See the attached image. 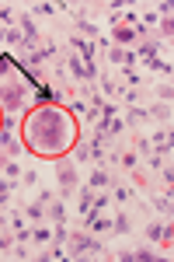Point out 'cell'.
Returning <instances> with one entry per match:
<instances>
[{
  "label": "cell",
  "instance_id": "6da1fadb",
  "mask_svg": "<svg viewBox=\"0 0 174 262\" xmlns=\"http://www.w3.org/2000/svg\"><path fill=\"white\" fill-rule=\"evenodd\" d=\"M84 140V122L59 101H39L18 119V143L35 161H59Z\"/></svg>",
  "mask_w": 174,
  "mask_h": 262
},
{
  "label": "cell",
  "instance_id": "7a4b0ae2",
  "mask_svg": "<svg viewBox=\"0 0 174 262\" xmlns=\"http://www.w3.org/2000/svg\"><path fill=\"white\" fill-rule=\"evenodd\" d=\"M35 91H39V88H32L24 77H14V74L0 77V112H4V116H14V119H21V116L32 108Z\"/></svg>",
  "mask_w": 174,
  "mask_h": 262
},
{
  "label": "cell",
  "instance_id": "3957f363",
  "mask_svg": "<svg viewBox=\"0 0 174 262\" xmlns=\"http://www.w3.org/2000/svg\"><path fill=\"white\" fill-rule=\"evenodd\" d=\"M63 248H66V259H105V252H108L105 242L91 231H84V227H70Z\"/></svg>",
  "mask_w": 174,
  "mask_h": 262
},
{
  "label": "cell",
  "instance_id": "277c9868",
  "mask_svg": "<svg viewBox=\"0 0 174 262\" xmlns=\"http://www.w3.org/2000/svg\"><path fill=\"white\" fill-rule=\"evenodd\" d=\"M53 171H56V189H59V200H73L80 189V168L73 158H59V161H53Z\"/></svg>",
  "mask_w": 174,
  "mask_h": 262
},
{
  "label": "cell",
  "instance_id": "5b68a950",
  "mask_svg": "<svg viewBox=\"0 0 174 262\" xmlns=\"http://www.w3.org/2000/svg\"><path fill=\"white\" fill-rule=\"evenodd\" d=\"M14 28L21 32V39L28 42V46H39V42H42V28H39V21L32 18V14H28L24 7L18 11V21H14Z\"/></svg>",
  "mask_w": 174,
  "mask_h": 262
},
{
  "label": "cell",
  "instance_id": "8992f818",
  "mask_svg": "<svg viewBox=\"0 0 174 262\" xmlns=\"http://www.w3.org/2000/svg\"><path fill=\"white\" fill-rule=\"evenodd\" d=\"M133 53H136V56H139V67H146V63L160 60V53H164V42L157 39V35H150V39L136 42V46H133Z\"/></svg>",
  "mask_w": 174,
  "mask_h": 262
},
{
  "label": "cell",
  "instance_id": "52a82bcc",
  "mask_svg": "<svg viewBox=\"0 0 174 262\" xmlns=\"http://www.w3.org/2000/svg\"><path fill=\"white\" fill-rule=\"evenodd\" d=\"M146 140H150V147H154L157 154L171 158V143H174V137H171V122H157L154 137H146Z\"/></svg>",
  "mask_w": 174,
  "mask_h": 262
},
{
  "label": "cell",
  "instance_id": "ba28073f",
  "mask_svg": "<svg viewBox=\"0 0 174 262\" xmlns=\"http://www.w3.org/2000/svg\"><path fill=\"white\" fill-rule=\"evenodd\" d=\"M115 179H122V171H108V168H91L84 182H87L91 189H112V185H115Z\"/></svg>",
  "mask_w": 174,
  "mask_h": 262
},
{
  "label": "cell",
  "instance_id": "9c48e42d",
  "mask_svg": "<svg viewBox=\"0 0 174 262\" xmlns=\"http://www.w3.org/2000/svg\"><path fill=\"white\" fill-rule=\"evenodd\" d=\"M122 119H126V129H139L143 122H150L146 116V105H122V112H118Z\"/></svg>",
  "mask_w": 174,
  "mask_h": 262
},
{
  "label": "cell",
  "instance_id": "30bf717a",
  "mask_svg": "<svg viewBox=\"0 0 174 262\" xmlns=\"http://www.w3.org/2000/svg\"><path fill=\"white\" fill-rule=\"evenodd\" d=\"M133 168H143V158L136 154L129 143H122V147H118V164H115V171H122V175H126V171H133Z\"/></svg>",
  "mask_w": 174,
  "mask_h": 262
},
{
  "label": "cell",
  "instance_id": "8fae6325",
  "mask_svg": "<svg viewBox=\"0 0 174 262\" xmlns=\"http://www.w3.org/2000/svg\"><path fill=\"white\" fill-rule=\"evenodd\" d=\"M133 231H136L133 213H129L126 206H122V210H115V213H112V234H118V238H122V234H133Z\"/></svg>",
  "mask_w": 174,
  "mask_h": 262
},
{
  "label": "cell",
  "instance_id": "7c38bea8",
  "mask_svg": "<svg viewBox=\"0 0 174 262\" xmlns=\"http://www.w3.org/2000/svg\"><path fill=\"white\" fill-rule=\"evenodd\" d=\"M164 255H171V252H160L154 245H136V248H129V262H154V259H164Z\"/></svg>",
  "mask_w": 174,
  "mask_h": 262
},
{
  "label": "cell",
  "instance_id": "4fadbf2b",
  "mask_svg": "<svg viewBox=\"0 0 174 262\" xmlns=\"http://www.w3.org/2000/svg\"><path fill=\"white\" fill-rule=\"evenodd\" d=\"M150 210H154L157 217H164V221H171V217H174L171 196H167V192H150Z\"/></svg>",
  "mask_w": 174,
  "mask_h": 262
},
{
  "label": "cell",
  "instance_id": "5bb4252c",
  "mask_svg": "<svg viewBox=\"0 0 174 262\" xmlns=\"http://www.w3.org/2000/svg\"><path fill=\"white\" fill-rule=\"evenodd\" d=\"M53 242V224L42 221V224H32V248H45Z\"/></svg>",
  "mask_w": 174,
  "mask_h": 262
},
{
  "label": "cell",
  "instance_id": "9a60e30c",
  "mask_svg": "<svg viewBox=\"0 0 174 262\" xmlns=\"http://www.w3.org/2000/svg\"><path fill=\"white\" fill-rule=\"evenodd\" d=\"M136 196H139V192H136V189L129 185V182L115 179V185H112V200H115V203H122V206H129V203H133Z\"/></svg>",
  "mask_w": 174,
  "mask_h": 262
},
{
  "label": "cell",
  "instance_id": "2e32d148",
  "mask_svg": "<svg viewBox=\"0 0 174 262\" xmlns=\"http://www.w3.org/2000/svg\"><path fill=\"white\" fill-rule=\"evenodd\" d=\"M164 217H150V221H146V227H143V234H146V242L150 245H157V248H160V242H164Z\"/></svg>",
  "mask_w": 174,
  "mask_h": 262
},
{
  "label": "cell",
  "instance_id": "e0dca14e",
  "mask_svg": "<svg viewBox=\"0 0 174 262\" xmlns=\"http://www.w3.org/2000/svg\"><path fill=\"white\" fill-rule=\"evenodd\" d=\"M45 206H49V203L32 200V203L21 206V213H24V221H28V224H42V221H45Z\"/></svg>",
  "mask_w": 174,
  "mask_h": 262
},
{
  "label": "cell",
  "instance_id": "ac0fdd59",
  "mask_svg": "<svg viewBox=\"0 0 174 262\" xmlns=\"http://www.w3.org/2000/svg\"><path fill=\"white\" fill-rule=\"evenodd\" d=\"M94 192H97V189H91L87 182H80V189H77V217H84V213L91 210V203H94Z\"/></svg>",
  "mask_w": 174,
  "mask_h": 262
},
{
  "label": "cell",
  "instance_id": "d6986e66",
  "mask_svg": "<svg viewBox=\"0 0 174 262\" xmlns=\"http://www.w3.org/2000/svg\"><path fill=\"white\" fill-rule=\"evenodd\" d=\"M118 77H122V88H133V91H139V88H143V74H139V67H122V74H118Z\"/></svg>",
  "mask_w": 174,
  "mask_h": 262
},
{
  "label": "cell",
  "instance_id": "ffe728a7",
  "mask_svg": "<svg viewBox=\"0 0 174 262\" xmlns=\"http://www.w3.org/2000/svg\"><path fill=\"white\" fill-rule=\"evenodd\" d=\"M45 221H49V224H66V221H70V217H66V203L53 200L49 206H45Z\"/></svg>",
  "mask_w": 174,
  "mask_h": 262
},
{
  "label": "cell",
  "instance_id": "44dd1931",
  "mask_svg": "<svg viewBox=\"0 0 174 262\" xmlns=\"http://www.w3.org/2000/svg\"><path fill=\"white\" fill-rule=\"evenodd\" d=\"M146 116L154 122H171V105L167 101H150L146 105Z\"/></svg>",
  "mask_w": 174,
  "mask_h": 262
},
{
  "label": "cell",
  "instance_id": "7402d4cb",
  "mask_svg": "<svg viewBox=\"0 0 174 262\" xmlns=\"http://www.w3.org/2000/svg\"><path fill=\"white\" fill-rule=\"evenodd\" d=\"M24 11L32 18H59V4H28Z\"/></svg>",
  "mask_w": 174,
  "mask_h": 262
},
{
  "label": "cell",
  "instance_id": "603a6c76",
  "mask_svg": "<svg viewBox=\"0 0 174 262\" xmlns=\"http://www.w3.org/2000/svg\"><path fill=\"white\" fill-rule=\"evenodd\" d=\"M84 231H91V234H97V238H105V234H112V217H105V213H97L94 221L87 224Z\"/></svg>",
  "mask_w": 174,
  "mask_h": 262
},
{
  "label": "cell",
  "instance_id": "cb8c5ba5",
  "mask_svg": "<svg viewBox=\"0 0 174 262\" xmlns=\"http://www.w3.org/2000/svg\"><path fill=\"white\" fill-rule=\"evenodd\" d=\"M21 171H24L21 158H7V161H4V179L7 182H21Z\"/></svg>",
  "mask_w": 174,
  "mask_h": 262
},
{
  "label": "cell",
  "instance_id": "d4e9b609",
  "mask_svg": "<svg viewBox=\"0 0 174 262\" xmlns=\"http://www.w3.org/2000/svg\"><path fill=\"white\" fill-rule=\"evenodd\" d=\"M11 248H14V231L0 227V259H11Z\"/></svg>",
  "mask_w": 174,
  "mask_h": 262
},
{
  "label": "cell",
  "instance_id": "484cf974",
  "mask_svg": "<svg viewBox=\"0 0 174 262\" xmlns=\"http://www.w3.org/2000/svg\"><path fill=\"white\" fill-rule=\"evenodd\" d=\"M11 259H18V262H35V248H32V245H14V248H11Z\"/></svg>",
  "mask_w": 174,
  "mask_h": 262
},
{
  "label": "cell",
  "instance_id": "4316f807",
  "mask_svg": "<svg viewBox=\"0 0 174 262\" xmlns=\"http://www.w3.org/2000/svg\"><path fill=\"white\" fill-rule=\"evenodd\" d=\"M4 46H7V49H14V53H18L21 46H24V39H21L18 28H4Z\"/></svg>",
  "mask_w": 174,
  "mask_h": 262
},
{
  "label": "cell",
  "instance_id": "83f0119b",
  "mask_svg": "<svg viewBox=\"0 0 174 262\" xmlns=\"http://www.w3.org/2000/svg\"><path fill=\"white\" fill-rule=\"evenodd\" d=\"M97 112H101V119H97V122H108V119H115L118 112H122V105H118V101H101Z\"/></svg>",
  "mask_w": 174,
  "mask_h": 262
},
{
  "label": "cell",
  "instance_id": "f1b7e54d",
  "mask_svg": "<svg viewBox=\"0 0 174 262\" xmlns=\"http://www.w3.org/2000/svg\"><path fill=\"white\" fill-rule=\"evenodd\" d=\"M154 101H167V105H171L174 101V91H171V81H160L154 88Z\"/></svg>",
  "mask_w": 174,
  "mask_h": 262
},
{
  "label": "cell",
  "instance_id": "f546056e",
  "mask_svg": "<svg viewBox=\"0 0 174 262\" xmlns=\"http://www.w3.org/2000/svg\"><path fill=\"white\" fill-rule=\"evenodd\" d=\"M146 70H154V74H160V77H167V81H171V60H164V56L154 60V63H146Z\"/></svg>",
  "mask_w": 174,
  "mask_h": 262
},
{
  "label": "cell",
  "instance_id": "4dcf8cb0",
  "mask_svg": "<svg viewBox=\"0 0 174 262\" xmlns=\"http://www.w3.org/2000/svg\"><path fill=\"white\" fill-rule=\"evenodd\" d=\"M21 185H24V189H28V185H39V171H35V168H24V171H21Z\"/></svg>",
  "mask_w": 174,
  "mask_h": 262
},
{
  "label": "cell",
  "instance_id": "1f68e13d",
  "mask_svg": "<svg viewBox=\"0 0 174 262\" xmlns=\"http://www.w3.org/2000/svg\"><path fill=\"white\" fill-rule=\"evenodd\" d=\"M122 67H139V56H136L133 49H126V63H122Z\"/></svg>",
  "mask_w": 174,
  "mask_h": 262
},
{
  "label": "cell",
  "instance_id": "d6a6232c",
  "mask_svg": "<svg viewBox=\"0 0 174 262\" xmlns=\"http://www.w3.org/2000/svg\"><path fill=\"white\" fill-rule=\"evenodd\" d=\"M11 196H14V192H4V189H0V210H11Z\"/></svg>",
  "mask_w": 174,
  "mask_h": 262
},
{
  "label": "cell",
  "instance_id": "836d02e7",
  "mask_svg": "<svg viewBox=\"0 0 174 262\" xmlns=\"http://www.w3.org/2000/svg\"><path fill=\"white\" fill-rule=\"evenodd\" d=\"M39 200H42V203H53V200H56V192H53V189H42Z\"/></svg>",
  "mask_w": 174,
  "mask_h": 262
},
{
  "label": "cell",
  "instance_id": "e575fe53",
  "mask_svg": "<svg viewBox=\"0 0 174 262\" xmlns=\"http://www.w3.org/2000/svg\"><path fill=\"white\" fill-rule=\"evenodd\" d=\"M0 227H7V210H0Z\"/></svg>",
  "mask_w": 174,
  "mask_h": 262
},
{
  "label": "cell",
  "instance_id": "d590c367",
  "mask_svg": "<svg viewBox=\"0 0 174 262\" xmlns=\"http://www.w3.org/2000/svg\"><path fill=\"white\" fill-rule=\"evenodd\" d=\"M0 46H4V28H0Z\"/></svg>",
  "mask_w": 174,
  "mask_h": 262
},
{
  "label": "cell",
  "instance_id": "8d00e7d4",
  "mask_svg": "<svg viewBox=\"0 0 174 262\" xmlns=\"http://www.w3.org/2000/svg\"><path fill=\"white\" fill-rule=\"evenodd\" d=\"M0 126H4V112H0Z\"/></svg>",
  "mask_w": 174,
  "mask_h": 262
}]
</instances>
